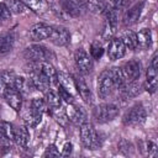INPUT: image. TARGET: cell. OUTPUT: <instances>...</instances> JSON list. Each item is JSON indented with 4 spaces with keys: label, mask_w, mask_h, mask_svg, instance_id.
<instances>
[{
    "label": "cell",
    "mask_w": 158,
    "mask_h": 158,
    "mask_svg": "<svg viewBox=\"0 0 158 158\" xmlns=\"http://www.w3.org/2000/svg\"><path fill=\"white\" fill-rule=\"evenodd\" d=\"M125 84V79L121 68H111L104 70L98 80V94L105 99L111 95L116 89H120Z\"/></svg>",
    "instance_id": "cell-1"
},
{
    "label": "cell",
    "mask_w": 158,
    "mask_h": 158,
    "mask_svg": "<svg viewBox=\"0 0 158 158\" xmlns=\"http://www.w3.org/2000/svg\"><path fill=\"white\" fill-rule=\"evenodd\" d=\"M80 139L81 143L84 144L85 148L88 149H98L101 146L100 138L94 128V126L89 122H84L83 125H80Z\"/></svg>",
    "instance_id": "cell-2"
},
{
    "label": "cell",
    "mask_w": 158,
    "mask_h": 158,
    "mask_svg": "<svg viewBox=\"0 0 158 158\" xmlns=\"http://www.w3.org/2000/svg\"><path fill=\"white\" fill-rule=\"evenodd\" d=\"M118 115V106L115 104H101L94 109V117L98 122L105 123L112 121Z\"/></svg>",
    "instance_id": "cell-3"
},
{
    "label": "cell",
    "mask_w": 158,
    "mask_h": 158,
    "mask_svg": "<svg viewBox=\"0 0 158 158\" xmlns=\"http://www.w3.org/2000/svg\"><path fill=\"white\" fill-rule=\"evenodd\" d=\"M146 121V110L142 104H135L123 116V123L126 126H138Z\"/></svg>",
    "instance_id": "cell-4"
},
{
    "label": "cell",
    "mask_w": 158,
    "mask_h": 158,
    "mask_svg": "<svg viewBox=\"0 0 158 158\" xmlns=\"http://www.w3.org/2000/svg\"><path fill=\"white\" fill-rule=\"evenodd\" d=\"M23 57L30 60V62H35V63H40V62H47V59H49L51 57V52L41 44H33L27 47L23 51Z\"/></svg>",
    "instance_id": "cell-5"
},
{
    "label": "cell",
    "mask_w": 158,
    "mask_h": 158,
    "mask_svg": "<svg viewBox=\"0 0 158 158\" xmlns=\"http://www.w3.org/2000/svg\"><path fill=\"white\" fill-rule=\"evenodd\" d=\"M74 60L77 64V68L79 69V72L81 73H90L93 69V60L91 57L83 49V48H78L74 53Z\"/></svg>",
    "instance_id": "cell-6"
},
{
    "label": "cell",
    "mask_w": 158,
    "mask_h": 158,
    "mask_svg": "<svg viewBox=\"0 0 158 158\" xmlns=\"http://www.w3.org/2000/svg\"><path fill=\"white\" fill-rule=\"evenodd\" d=\"M30 79H31L32 85H33L35 89H37V90H40V91H42V93H44V94L49 90V81H48V79L40 72V69L37 68V63H36L35 68L31 70V73H30Z\"/></svg>",
    "instance_id": "cell-7"
},
{
    "label": "cell",
    "mask_w": 158,
    "mask_h": 158,
    "mask_svg": "<svg viewBox=\"0 0 158 158\" xmlns=\"http://www.w3.org/2000/svg\"><path fill=\"white\" fill-rule=\"evenodd\" d=\"M49 40L53 44L56 46H65L69 43L70 41V35H69V31L63 27V26H56L52 28V33L49 36Z\"/></svg>",
    "instance_id": "cell-8"
},
{
    "label": "cell",
    "mask_w": 158,
    "mask_h": 158,
    "mask_svg": "<svg viewBox=\"0 0 158 158\" xmlns=\"http://www.w3.org/2000/svg\"><path fill=\"white\" fill-rule=\"evenodd\" d=\"M2 96L5 99V101L15 110V111H20L21 106H22V96L21 93L17 91L15 88L9 86L2 91Z\"/></svg>",
    "instance_id": "cell-9"
},
{
    "label": "cell",
    "mask_w": 158,
    "mask_h": 158,
    "mask_svg": "<svg viewBox=\"0 0 158 158\" xmlns=\"http://www.w3.org/2000/svg\"><path fill=\"white\" fill-rule=\"evenodd\" d=\"M121 72H122L125 83L133 81V80H137L139 78L141 65L137 60H130L123 65V68H121Z\"/></svg>",
    "instance_id": "cell-10"
},
{
    "label": "cell",
    "mask_w": 158,
    "mask_h": 158,
    "mask_svg": "<svg viewBox=\"0 0 158 158\" xmlns=\"http://www.w3.org/2000/svg\"><path fill=\"white\" fill-rule=\"evenodd\" d=\"M52 26L46 25V23H36L31 27L30 30V37L33 41H42L49 38L52 33Z\"/></svg>",
    "instance_id": "cell-11"
},
{
    "label": "cell",
    "mask_w": 158,
    "mask_h": 158,
    "mask_svg": "<svg viewBox=\"0 0 158 158\" xmlns=\"http://www.w3.org/2000/svg\"><path fill=\"white\" fill-rule=\"evenodd\" d=\"M125 52H126V47L121 38H112L110 41L109 48H107V56L111 60L122 58L125 56Z\"/></svg>",
    "instance_id": "cell-12"
},
{
    "label": "cell",
    "mask_w": 158,
    "mask_h": 158,
    "mask_svg": "<svg viewBox=\"0 0 158 158\" xmlns=\"http://www.w3.org/2000/svg\"><path fill=\"white\" fill-rule=\"evenodd\" d=\"M15 128L9 122H0V146L2 148H10L11 142L14 141Z\"/></svg>",
    "instance_id": "cell-13"
},
{
    "label": "cell",
    "mask_w": 158,
    "mask_h": 158,
    "mask_svg": "<svg viewBox=\"0 0 158 158\" xmlns=\"http://www.w3.org/2000/svg\"><path fill=\"white\" fill-rule=\"evenodd\" d=\"M143 6H144V1H143V0L139 1V2H137V4H135L133 6H131V7L125 12V15H123V17H122L123 25H125V26H130V25L135 23V22L139 19L141 12H142V10H143Z\"/></svg>",
    "instance_id": "cell-14"
},
{
    "label": "cell",
    "mask_w": 158,
    "mask_h": 158,
    "mask_svg": "<svg viewBox=\"0 0 158 158\" xmlns=\"http://www.w3.org/2000/svg\"><path fill=\"white\" fill-rule=\"evenodd\" d=\"M105 16H106V25H107V30H106V36H111L116 32L117 30V11L116 9H114L111 5L105 6Z\"/></svg>",
    "instance_id": "cell-15"
},
{
    "label": "cell",
    "mask_w": 158,
    "mask_h": 158,
    "mask_svg": "<svg viewBox=\"0 0 158 158\" xmlns=\"http://www.w3.org/2000/svg\"><path fill=\"white\" fill-rule=\"evenodd\" d=\"M70 106L68 107L67 111V116L68 118L77 126L83 125L84 122H86V112L81 106H74L73 104H69Z\"/></svg>",
    "instance_id": "cell-16"
},
{
    "label": "cell",
    "mask_w": 158,
    "mask_h": 158,
    "mask_svg": "<svg viewBox=\"0 0 158 158\" xmlns=\"http://www.w3.org/2000/svg\"><path fill=\"white\" fill-rule=\"evenodd\" d=\"M74 84H75V89L79 93V95L81 96V99L86 104H90L93 101V95H91V90H90L89 85L86 84V81L81 77H75Z\"/></svg>",
    "instance_id": "cell-17"
},
{
    "label": "cell",
    "mask_w": 158,
    "mask_h": 158,
    "mask_svg": "<svg viewBox=\"0 0 158 158\" xmlns=\"http://www.w3.org/2000/svg\"><path fill=\"white\" fill-rule=\"evenodd\" d=\"M120 89H121L122 96L125 99H128V98H135V96L139 95L142 91V85L139 84V81L133 80V81L125 83Z\"/></svg>",
    "instance_id": "cell-18"
},
{
    "label": "cell",
    "mask_w": 158,
    "mask_h": 158,
    "mask_svg": "<svg viewBox=\"0 0 158 158\" xmlns=\"http://www.w3.org/2000/svg\"><path fill=\"white\" fill-rule=\"evenodd\" d=\"M37 68L48 79L49 84H58V81H57V72H56L54 67L51 63H48V62H40V63H37Z\"/></svg>",
    "instance_id": "cell-19"
},
{
    "label": "cell",
    "mask_w": 158,
    "mask_h": 158,
    "mask_svg": "<svg viewBox=\"0 0 158 158\" xmlns=\"http://www.w3.org/2000/svg\"><path fill=\"white\" fill-rule=\"evenodd\" d=\"M28 139H30V133H28V130L27 127L25 126H20L17 128H15V133H14V141L15 143L21 147V148H25L28 143Z\"/></svg>",
    "instance_id": "cell-20"
},
{
    "label": "cell",
    "mask_w": 158,
    "mask_h": 158,
    "mask_svg": "<svg viewBox=\"0 0 158 158\" xmlns=\"http://www.w3.org/2000/svg\"><path fill=\"white\" fill-rule=\"evenodd\" d=\"M157 78H158V74H157V69L152 68V67H148L147 69V74H146V81H144V89L153 94L157 89Z\"/></svg>",
    "instance_id": "cell-21"
},
{
    "label": "cell",
    "mask_w": 158,
    "mask_h": 158,
    "mask_svg": "<svg viewBox=\"0 0 158 158\" xmlns=\"http://www.w3.org/2000/svg\"><path fill=\"white\" fill-rule=\"evenodd\" d=\"M57 81L62 88H64L70 94H73V91L75 89V84H74V79L69 74H67L64 72H57Z\"/></svg>",
    "instance_id": "cell-22"
},
{
    "label": "cell",
    "mask_w": 158,
    "mask_h": 158,
    "mask_svg": "<svg viewBox=\"0 0 158 158\" xmlns=\"http://www.w3.org/2000/svg\"><path fill=\"white\" fill-rule=\"evenodd\" d=\"M26 7L36 14H44L48 10V4L46 0H21Z\"/></svg>",
    "instance_id": "cell-23"
},
{
    "label": "cell",
    "mask_w": 158,
    "mask_h": 158,
    "mask_svg": "<svg viewBox=\"0 0 158 158\" xmlns=\"http://www.w3.org/2000/svg\"><path fill=\"white\" fill-rule=\"evenodd\" d=\"M151 44H152V33H151V30L142 28L137 33V47H139L142 49H147V48L151 47Z\"/></svg>",
    "instance_id": "cell-24"
},
{
    "label": "cell",
    "mask_w": 158,
    "mask_h": 158,
    "mask_svg": "<svg viewBox=\"0 0 158 158\" xmlns=\"http://www.w3.org/2000/svg\"><path fill=\"white\" fill-rule=\"evenodd\" d=\"M16 74L12 72V70H5L0 74V93L2 94V91L9 88V86H12L15 85V80H16Z\"/></svg>",
    "instance_id": "cell-25"
},
{
    "label": "cell",
    "mask_w": 158,
    "mask_h": 158,
    "mask_svg": "<svg viewBox=\"0 0 158 158\" xmlns=\"http://www.w3.org/2000/svg\"><path fill=\"white\" fill-rule=\"evenodd\" d=\"M14 46V35L2 33L0 35V54H5L12 49Z\"/></svg>",
    "instance_id": "cell-26"
},
{
    "label": "cell",
    "mask_w": 158,
    "mask_h": 158,
    "mask_svg": "<svg viewBox=\"0 0 158 158\" xmlns=\"http://www.w3.org/2000/svg\"><path fill=\"white\" fill-rule=\"evenodd\" d=\"M46 102H47L48 109L51 107V110H53V109L60 107L62 99H60V96L58 95V93L52 91V90H48V91L46 93Z\"/></svg>",
    "instance_id": "cell-27"
},
{
    "label": "cell",
    "mask_w": 158,
    "mask_h": 158,
    "mask_svg": "<svg viewBox=\"0 0 158 158\" xmlns=\"http://www.w3.org/2000/svg\"><path fill=\"white\" fill-rule=\"evenodd\" d=\"M123 44L128 49H136L137 48V35L132 31H126L121 37Z\"/></svg>",
    "instance_id": "cell-28"
},
{
    "label": "cell",
    "mask_w": 158,
    "mask_h": 158,
    "mask_svg": "<svg viewBox=\"0 0 158 158\" xmlns=\"http://www.w3.org/2000/svg\"><path fill=\"white\" fill-rule=\"evenodd\" d=\"M14 88L20 93H30V88H33L31 79H26L23 77H16Z\"/></svg>",
    "instance_id": "cell-29"
},
{
    "label": "cell",
    "mask_w": 158,
    "mask_h": 158,
    "mask_svg": "<svg viewBox=\"0 0 158 158\" xmlns=\"http://www.w3.org/2000/svg\"><path fill=\"white\" fill-rule=\"evenodd\" d=\"M48 109L47 106V102L44 99H41V98H35L32 101H31V112L33 114H37V115H43V112Z\"/></svg>",
    "instance_id": "cell-30"
},
{
    "label": "cell",
    "mask_w": 158,
    "mask_h": 158,
    "mask_svg": "<svg viewBox=\"0 0 158 158\" xmlns=\"http://www.w3.org/2000/svg\"><path fill=\"white\" fill-rule=\"evenodd\" d=\"M5 5L11 14H22L25 12V5L21 0H5Z\"/></svg>",
    "instance_id": "cell-31"
},
{
    "label": "cell",
    "mask_w": 158,
    "mask_h": 158,
    "mask_svg": "<svg viewBox=\"0 0 158 158\" xmlns=\"http://www.w3.org/2000/svg\"><path fill=\"white\" fill-rule=\"evenodd\" d=\"M51 112H52V115L54 116V118H56V121L57 122H59L62 126H65L67 125V122H68V116H67V114L62 110V107H58V109H53V110H51Z\"/></svg>",
    "instance_id": "cell-32"
},
{
    "label": "cell",
    "mask_w": 158,
    "mask_h": 158,
    "mask_svg": "<svg viewBox=\"0 0 158 158\" xmlns=\"http://www.w3.org/2000/svg\"><path fill=\"white\" fill-rule=\"evenodd\" d=\"M42 120V115H37V114H33V112H28L27 116L25 117V123L27 127H35L37 126Z\"/></svg>",
    "instance_id": "cell-33"
},
{
    "label": "cell",
    "mask_w": 158,
    "mask_h": 158,
    "mask_svg": "<svg viewBox=\"0 0 158 158\" xmlns=\"http://www.w3.org/2000/svg\"><path fill=\"white\" fill-rule=\"evenodd\" d=\"M58 95L60 96V99H63L67 104H73V94H70L68 90H65L64 88H62L58 84Z\"/></svg>",
    "instance_id": "cell-34"
},
{
    "label": "cell",
    "mask_w": 158,
    "mask_h": 158,
    "mask_svg": "<svg viewBox=\"0 0 158 158\" xmlns=\"http://www.w3.org/2000/svg\"><path fill=\"white\" fill-rule=\"evenodd\" d=\"M90 53H91V57L93 58L99 59L102 56V53H104V48L99 43H93L91 44V48H90Z\"/></svg>",
    "instance_id": "cell-35"
},
{
    "label": "cell",
    "mask_w": 158,
    "mask_h": 158,
    "mask_svg": "<svg viewBox=\"0 0 158 158\" xmlns=\"http://www.w3.org/2000/svg\"><path fill=\"white\" fill-rule=\"evenodd\" d=\"M11 17V12L4 2H0V21H6Z\"/></svg>",
    "instance_id": "cell-36"
},
{
    "label": "cell",
    "mask_w": 158,
    "mask_h": 158,
    "mask_svg": "<svg viewBox=\"0 0 158 158\" xmlns=\"http://www.w3.org/2000/svg\"><path fill=\"white\" fill-rule=\"evenodd\" d=\"M88 2L93 10H104L106 6L104 0H88Z\"/></svg>",
    "instance_id": "cell-37"
},
{
    "label": "cell",
    "mask_w": 158,
    "mask_h": 158,
    "mask_svg": "<svg viewBox=\"0 0 158 158\" xmlns=\"http://www.w3.org/2000/svg\"><path fill=\"white\" fill-rule=\"evenodd\" d=\"M44 157H58V156H60V153H59V151H58V148L54 146V144H51V146H48L47 147V149H46V152H44V154H43Z\"/></svg>",
    "instance_id": "cell-38"
},
{
    "label": "cell",
    "mask_w": 158,
    "mask_h": 158,
    "mask_svg": "<svg viewBox=\"0 0 158 158\" xmlns=\"http://www.w3.org/2000/svg\"><path fill=\"white\" fill-rule=\"evenodd\" d=\"M146 152L149 157H154L157 154V146L151 141L146 142Z\"/></svg>",
    "instance_id": "cell-39"
},
{
    "label": "cell",
    "mask_w": 158,
    "mask_h": 158,
    "mask_svg": "<svg viewBox=\"0 0 158 158\" xmlns=\"http://www.w3.org/2000/svg\"><path fill=\"white\" fill-rule=\"evenodd\" d=\"M130 0H111V6L116 10H121L127 6Z\"/></svg>",
    "instance_id": "cell-40"
},
{
    "label": "cell",
    "mask_w": 158,
    "mask_h": 158,
    "mask_svg": "<svg viewBox=\"0 0 158 158\" xmlns=\"http://www.w3.org/2000/svg\"><path fill=\"white\" fill-rule=\"evenodd\" d=\"M72 149H73V144L70 143V142H67V143H64V146H63V151H62V153H60V156H69L70 153H72Z\"/></svg>",
    "instance_id": "cell-41"
},
{
    "label": "cell",
    "mask_w": 158,
    "mask_h": 158,
    "mask_svg": "<svg viewBox=\"0 0 158 158\" xmlns=\"http://www.w3.org/2000/svg\"><path fill=\"white\" fill-rule=\"evenodd\" d=\"M149 67H152V68H154V69H158V54H157V52L152 56V59H151Z\"/></svg>",
    "instance_id": "cell-42"
}]
</instances>
